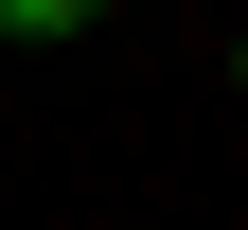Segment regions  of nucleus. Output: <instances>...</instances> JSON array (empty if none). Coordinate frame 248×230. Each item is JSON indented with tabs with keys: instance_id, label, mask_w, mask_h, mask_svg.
Wrapping results in <instances>:
<instances>
[{
	"instance_id": "obj_1",
	"label": "nucleus",
	"mask_w": 248,
	"mask_h": 230,
	"mask_svg": "<svg viewBox=\"0 0 248 230\" xmlns=\"http://www.w3.org/2000/svg\"><path fill=\"white\" fill-rule=\"evenodd\" d=\"M231 89H248V36H231Z\"/></svg>"
}]
</instances>
